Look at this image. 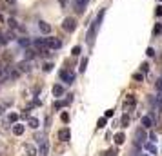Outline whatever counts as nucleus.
Returning <instances> with one entry per match:
<instances>
[{
    "label": "nucleus",
    "mask_w": 162,
    "mask_h": 156,
    "mask_svg": "<svg viewBox=\"0 0 162 156\" xmlns=\"http://www.w3.org/2000/svg\"><path fill=\"white\" fill-rule=\"evenodd\" d=\"M86 65H87V58H82V62H80V73L86 71Z\"/></svg>",
    "instance_id": "obj_28"
},
{
    "label": "nucleus",
    "mask_w": 162,
    "mask_h": 156,
    "mask_svg": "<svg viewBox=\"0 0 162 156\" xmlns=\"http://www.w3.org/2000/svg\"><path fill=\"white\" fill-rule=\"evenodd\" d=\"M24 129H26V127L22 125V123H15V125H13V132H15L16 136H20L22 132H24Z\"/></svg>",
    "instance_id": "obj_16"
},
{
    "label": "nucleus",
    "mask_w": 162,
    "mask_h": 156,
    "mask_svg": "<svg viewBox=\"0 0 162 156\" xmlns=\"http://www.w3.org/2000/svg\"><path fill=\"white\" fill-rule=\"evenodd\" d=\"M38 51L35 49V47H26V51H24V56H26V60H31L35 55H37Z\"/></svg>",
    "instance_id": "obj_13"
},
{
    "label": "nucleus",
    "mask_w": 162,
    "mask_h": 156,
    "mask_svg": "<svg viewBox=\"0 0 162 156\" xmlns=\"http://www.w3.org/2000/svg\"><path fill=\"white\" fill-rule=\"evenodd\" d=\"M7 26L11 27V29H18L20 26H18V22L15 20V18H7Z\"/></svg>",
    "instance_id": "obj_22"
},
{
    "label": "nucleus",
    "mask_w": 162,
    "mask_h": 156,
    "mask_svg": "<svg viewBox=\"0 0 162 156\" xmlns=\"http://www.w3.org/2000/svg\"><path fill=\"white\" fill-rule=\"evenodd\" d=\"M0 115H4V107L2 105H0Z\"/></svg>",
    "instance_id": "obj_39"
},
{
    "label": "nucleus",
    "mask_w": 162,
    "mask_h": 156,
    "mask_svg": "<svg viewBox=\"0 0 162 156\" xmlns=\"http://www.w3.org/2000/svg\"><path fill=\"white\" fill-rule=\"evenodd\" d=\"M146 151L151 152V154H157V147H155L153 143H146Z\"/></svg>",
    "instance_id": "obj_26"
},
{
    "label": "nucleus",
    "mask_w": 162,
    "mask_h": 156,
    "mask_svg": "<svg viewBox=\"0 0 162 156\" xmlns=\"http://www.w3.org/2000/svg\"><path fill=\"white\" fill-rule=\"evenodd\" d=\"M146 53H148V56H155V49H153V47H148Z\"/></svg>",
    "instance_id": "obj_36"
},
{
    "label": "nucleus",
    "mask_w": 162,
    "mask_h": 156,
    "mask_svg": "<svg viewBox=\"0 0 162 156\" xmlns=\"http://www.w3.org/2000/svg\"><path fill=\"white\" fill-rule=\"evenodd\" d=\"M60 120H62L64 123H67V122H69V115H67V113H62V115H60Z\"/></svg>",
    "instance_id": "obj_30"
},
{
    "label": "nucleus",
    "mask_w": 162,
    "mask_h": 156,
    "mask_svg": "<svg viewBox=\"0 0 162 156\" xmlns=\"http://www.w3.org/2000/svg\"><path fill=\"white\" fill-rule=\"evenodd\" d=\"M162 35V24L158 22V24H155V27H153V36H160Z\"/></svg>",
    "instance_id": "obj_20"
},
{
    "label": "nucleus",
    "mask_w": 162,
    "mask_h": 156,
    "mask_svg": "<svg viewBox=\"0 0 162 156\" xmlns=\"http://www.w3.org/2000/svg\"><path fill=\"white\" fill-rule=\"evenodd\" d=\"M148 71H149V65L148 64H142L140 65V73H148Z\"/></svg>",
    "instance_id": "obj_32"
},
{
    "label": "nucleus",
    "mask_w": 162,
    "mask_h": 156,
    "mask_svg": "<svg viewBox=\"0 0 162 156\" xmlns=\"http://www.w3.org/2000/svg\"><path fill=\"white\" fill-rule=\"evenodd\" d=\"M155 15H157V16H162V6H157V9H155Z\"/></svg>",
    "instance_id": "obj_35"
},
{
    "label": "nucleus",
    "mask_w": 162,
    "mask_h": 156,
    "mask_svg": "<svg viewBox=\"0 0 162 156\" xmlns=\"http://www.w3.org/2000/svg\"><path fill=\"white\" fill-rule=\"evenodd\" d=\"M16 120H18V115H16V113L7 115V122H9V123H16Z\"/></svg>",
    "instance_id": "obj_24"
},
{
    "label": "nucleus",
    "mask_w": 162,
    "mask_h": 156,
    "mask_svg": "<svg viewBox=\"0 0 162 156\" xmlns=\"http://www.w3.org/2000/svg\"><path fill=\"white\" fill-rule=\"evenodd\" d=\"M38 29H40V33H44V35H49V33H51V26L48 24V22H38Z\"/></svg>",
    "instance_id": "obj_9"
},
{
    "label": "nucleus",
    "mask_w": 162,
    "mask_h": 156,
    "mask_svg": "<svg viewBox=\"0 0 162 156\" xmlns=\"http://www.w3.org/2000/svg\"><path fill=\"white\" fill-rule=\"evenodd\" d=\"M7 2H9V4H15V0H7Z\"/></svg>",
    "instance_id": "obj_40"
},
{
    "label": "nucleus",
    "mask_w": 162,
    "mask_h": 156,
    "mask_svg": "<svg viewBox=\"0 0 162 156\" xmlns=\"http://www.w3.org/2000/svg\"><path fill=\"white\" fill-rule=\"evenodd\" d=\"M60 78H62V82H66V84H73V82H75V73H73V71H67V69H62V71H60Z\"/></svg>",
    "instance_id": "obj_4"
},
{
    "label": "nucleus",
    "mask_w": 162,
    "mask_h": 156,
    "mask_svg": "<svg viewBox=\"0 0 162 156\" xmlns=\"http://www.w3.org/2000/svg\"><path fill=\"white\" fill-rule=\"evenodd\" d=\"M75 27H77V20H75V18H71V16L64 18V22H62V29H64V31L71 33V31H75Z\"/></svg>",
    "instance_id": "obj_3"
},
{
    "label": "nucleus",
    "mask_w": 162,
    "mask_h": 156,
    "mask_svg": "<svg viewBox=\"0 0 162 156\" xmlns=\"http://www.w3.org/2000/svg\"><path fill=\"white\" fill-rule=\"evenodd\" d=\"M113 115H115V111H113V109H108V111H106V115H104V116H106V118H111Z\"/></svg>",
    "instance_id": "obj_34"
},
{
    "label": "nucleus",
    "mask_w": 162,
    "mask_h": 156,
    "mask_svg": "<svg viewBox=\"0 0 162 156\" xmlns=\"http://www.w3.org/2000/svg\"><path fill=\"white\" fill-rule=\"evenodd\" d=\"M18 44L22 47H29V44H31V40L28 38V36H22V38H18Z\"/></svg>",
    "instance_id": "obj_19"
},
{
    "label": "nucleus",
    "mask_w": 162,
    "mask_h": 156,
    "mask_svg": "<svg viewBox=\"0 0 162 156\" xmlns=\"http://www.w3.org/2000/svg\"><path fill=\"white\" fill-rule=\"evenodd\" d=\"M51 69H53V64H51V62H48V64H44V71H46V73H49Z\"/></svg>",
    "instance_id": "obj_29"
},
{
    "label": "nucleus",
    "mask_w": 162,
    "mask_h": 156,
    "mask_svg": "<svg viewBox=\"0 0 162 156\" xmlns=\"http://www.w3.org/2000/svg\"><path fill=\"white\" fill-rule=\"evenodd\" d=\"M142 127H144V129H151V127H153V118H151L149 115L142 116Z\"/></svg>",
    "instance_id": "obj_11"
},
{
    "label": "nucleus",
    "mask_w": 162,
    "mask_h": 156,
    "mask_svg": "<svg viewBox=\"0 0 162 156\" xmlns=\"http://www.w3.org/2000/svg\"><path fill=\"white\" fill-rule=\"evenodd\" d=\"M135 80H137V82H142V80H144V75H142V73H137V75H135Z\"/></svg>",
    "instance_id": "obj_33"
},
{
    "label": "nucleus",
    "mask_w": 162,
    "mask_h": 156,
    "mask_svg": "<svg viewBox=\"0 0 162 156\" xmlns=\"http://www.w3.org/2000/svg\"><path fill=\"white\" fill-rule=\"evenodd\" d=\"M71 53H73V56H78V55H80V46H75Z\"/></svg>",
    "instance_id": "obj_31"
},
{
    "label": "nucleus",
    "mask_w": 162,
    "mask_h": 156,
    "mask_svg": "<svg viewBox=\"0 0 162 156\" xmlns=\"http://www.w3.org/2000/svg\"><path fill=\"white\" fill-rule=\"evenodd\" d=\"M157 89H158V91H162V80L157 82Z\"/></svg>",
    "instance_id": "obj_38"
},
{
    "label": "nucleus",
    "mask_w": 162,
    "mask_h": 156,
    "mask_svg": "<svg viewBox=\"0 0 162 156\" xmlns=\"http://www.w3.org/2000/svg\"><path fill=\"white\" fill-rule=\"evenodd\" d=\"M48 152H49V143H48V142L40 143V151H38V154H40V156H48Z\"/></svg>",
    "instance_id": "obj_14"
},
{
    "label": "nucleus",
    "mask_w": 162,
    "mask_h": 156,
    "mask_svg": "<svg viewBox=\"0 0 162 156\" xmlns=\"http://www.w3.org/2000/svg\"><path fill=\"white\" fill-rule=\"evenodd\" d=\"M38 123H40V122H38V118H29V120H28V125H29L31 129H37V127H38Z\"/></svg>",
    "instance_id": "obj_23"
},
{
    "label": "nucleus",
    "mask_w": 162,
    "mask_h": 156,
    "mask_svg": "<svg viewBox=\"0 0 162 156\" xmlns=\"http://www.w3.org/2000/svg\"><path fill=\"white\" fill-rule=\"evenodd\" d=\"M53 95H55V96H62V95H64V87L58 85V84L53 85Z\"/></svg>",
    "instance_id": "obj_17"
},
{
    "label": "nucleus",
    "mask_w": 162,
    "mask_h": 156,
    "mask_svg": "<svg viewBox=\"0 0 162 156\" xmlns=\"http://www.w3.org/2000/svg\"><path fill=\"white\" fill-rule=\"evenodd\" d=\"M133 105H135V96H133V95H128V98H126V102H124V111L128 113L129 107H133Z\"/></svg>",
    "instance_id": "obj_10"
},
{
    "label": "nucleus",
    "mask_w": 162,
    "mask_h": 156,
    "mask_svg": "<svg viewBox=\"0 0 162 156\" xmlns=\"http://www.w3.org/2000/svg\"><path fill=\"white\" fill-rule=\"evenodd\" d=\"M104 15H106V9H102V11L97 15V18L93 20V24H91V27H89V31H87V42H89V44L95 42V36H97L99 27H100V24H102V20H104Z\"/></svg>",
    "instance_id": "obj_1"
},
{
    "label": "nucleus",
    "mask_w": 162,
    "mask_h": 156,
    "mask_svg": "<svg viewBox=\"0 0 162 156\" xmlns=\"http://www.w3.org/2000/svg\"><path fill=\"white\" fill-rule=\"evenodd\" d=\"M140 156H149V154H140Z\"/></svg>",
    "instance_id": "obj_41"
},
{
    "label": "nucleus",
    "mask_w": 162,
    "mask_h": 156,
    "mask_svg": "<svg viewBox=\"0 0 162 156\" xmlns=\"http://www.w3.org/2000/svg\"><path fill=\"white\" fill-rule=\"evenodd\" d=\"M106 123H108V118H106V116H102V118H99L97 127H99V129H102V127H106Z\"/></svg>",
    "instance_id": "obj_25"
},
{
    "label": "nucleus",
    "mask_w": 162,
    "mask_h": 156,
    "mask_svg": "<svg viewBox=\"0 0 162 156\" xmlns=\"http://www.w3.org/2000/svg\"><path fill=\"white\" fill-rule=\"evenodd\" d=\"M146 138H148V132H146L144 127H140V129L135 131V145H142V143H146Z\"/></svg>",
    "instance_id": "obj_2"
},
{
    "label": "nucleus",
    "mask_w": 162,
    "mask_h": 156,
    "mask_svg": "<svg viewBox=\"0 0 162 156\" xmlns=\"http://www.w3.org/2000/svg\"><path fill=\"white\" fill-rule=\"evenodd\" d=\"M100 156H117V151H115V149H109V151H106V152H102Z\"/></svg>",
    "instance_id": "obj_27"
},
{
    "label": "nucleus",
    "mask_w": 162,
    "mask_h": 156,
    "mask_svg": "<svg viewBox=\"0 0 162 156\" xmlns=\"http://www.w3.org/2000/svg\"><path fill=\"white\" fill-rule=\"evenodd\" d=\"M24 152H26V156H37L38 154V151L35 149V145H29V143L24 147Z\"/></svg>",
    "instance_id": "obj_12"
},
{
    "label": "nucleus",
    "mask_w": 162,
    "mask_h": 156,
    "mask_svg": "<svg viewBox=\"0 0 162 156\" xmlns=\"http://www.w3.org/2000/svg\"><path fill=\"white\" fill-rule=\"evenodd\" d=\"M69 104H71V102H69L67 98H66L64 102H58V100H57V102H55V109H62V107H66V105H69Z\"/></svg>",
    "instance_id": "obj_21"
},
{
    "label": "nucleus",
    "mask_w": 162,
    "mask_h": 156,
    "mask_svg": "<svg viewBox=\"0 0 162 156\" xmlns=\"http://www.w3.org/2000/svg\"><path fill=\"white\" fill-rule=\"evenodd\" d=\"M69 138H71V131H69L67 127H64V129H60V131H58V140L67 142Z\"/></svg>",
    "instance_id": "obj_7"
},
{
    "label": "nucleus",
    "mask_w": 162,
    "mask_h": 156,
    "mask_svg": "<svg viewBox=\"0 0 162 156\" xmlns=\"http://www.w3.org/2000/svg\"><path fill=\"white\" fill-rule=\"evenodd\" d=\"M129 122H131L129 115H128V113H124V116L120 118V127H128V125H129Z\"/></svg>",
    "instance_id": "obj_18"
},
{
    "label": "nucleus",
    "mask_w": 162,
    "mask_h": 156,
    "mask_svg": "<svg viewBox=\"0 0 162 156\" xmlns=\"http://www.w3.org/2000/svg\"><path fill=\"white\" fill-rule=\"evenodd\" d=\"M46 44H48V47L53 51V49H60V46H62V42L58 40V38H53V36H49V38H46Z\"/></svg>",
    "instance_id": "obj_5"
},
{
    "label": "nucleus",
    "mask_w": 162,
    "mask_h": 156,
    "mask_svg": "<svg viewBox=\"0 0 162 156\" xmlns=\"http://www.w3.org/2000/svg\"><path fill=\"white\" fill-rule=\"evenodd\" d=\"M16 67H18L20 73H29L31 71V62L29 60H22V62H18Z\"/></svg>",
    "instance_id": "obj_6"
},
{
    "label": "nucleus",
    "mask_w": 162,
    "mask_h": 156,
    "mask_svg": "<svg viewBox=\"0 0 162 156\" xmlns=\"http://www.w3.org/2000/svg\"><path fill=\"white\" fill-rule=\"evenodd\" d=\"M158 2H162V0H158Z\"/></svg>",
    "instance_id": "obj_42"
},
{
    "label": "nucleus",
    "mask_w": 162,
    "mask_h": 156,
    "mask_svg": "<svg viewBox=\"0 0 162 156\" xmlns=\"http://www.w3.org/2000/svg\"><path fill=\"white\" fill-rule=\"evenodd\" d=\"M33 46H35L37 51H40V49H44V47H48V44H46V38H35V40H33Z\"/></svg>",
    "instance_id": "obj_8"
},
{
    "label": "nucleus",
    "mask_w": 162,
    "mask_h": 156,
    "mask_svg": "<svg viewBox=\"0 0 162 156\" xmlns=\"http://www.w3.org/2000/svg\"><path fill=\"white\" fill-rule=\"evenodd\" d=\"M155 138H157L155 132H149V140H151V142H155Z\"/></svg>",
    "instance_id": "obj_37"
},
{
    "label": "nucleus",
    "mask_w": 162,
    "mask_h": 156,
    "mask_svg": "<svg viewBox=\"0 0 162 156\" xmlns=\"http://www.w3.org/2000/svg\"><path fill=\"white\" fill-rule=\"evenodd\" d=\"M124 140H126V135H124V132H117V135H115V143H117V145H122Z\"/></svg>",
    "instance_id": "obj_15"
}]
</instances>
